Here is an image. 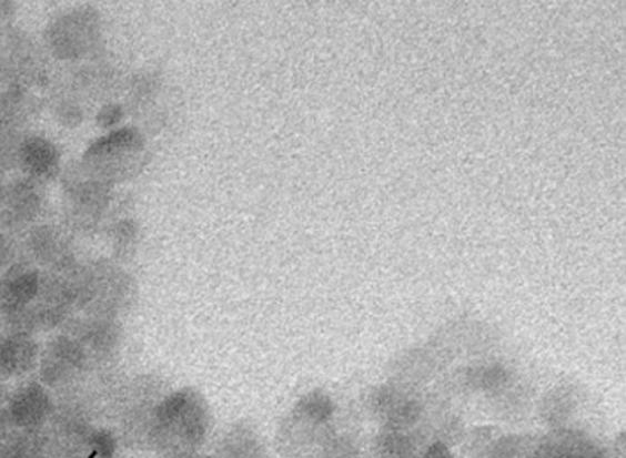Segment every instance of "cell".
Listing matches in <instances>:
<instances>
[{"label":"cell","instance_id":"6da1fadb","mask_svg":"<svg viewBox=\"0 0 626 458\" xmlns=\"http://www.w3.org/2000/svg\"><path fill=\"white\" fill-rule=\"evenodd\" d=\"M100 38V20L91 7L71 8L59 14L46 30V43L54 57L79 60L87 57Z\"/></svg>","mask_w":626,"mask_h":458},{"label":"cell","instance_id":"7a4b0ae2","mask_svg":"<svg viewBox=\"0 0 626 458\" xmlns=\"http://www.w3.org/2000/svg\"><path fill=\"white\" fill-rule=\"evenodd\" d=\"M39 53L26 32L0 30V84L26 90L42 75Z\"/></svg>","mask_w":626,"mask_h":458},{"label":"cell","instance_id":"3957f363","mask_svg":"<svg viewBox=\"0 0 626 458\" xmlns=\"http://www.w3.org/2000/svg\"><path fill=\"white\" fill-rule=\"evenodd\" d=\"M41 275L29 264H16L0 282V311L11 319L22 320L41 292Z\"/></svg>","mask_w":626,"mask_h":458},{"label":"cell","instance_id":"277c9868","mask_svg":"<svg viewBox=\"0 0 626 458\" xmlns=\"http://www.w3.org/2000/svg\"><path fill=\"white\" fill-rule=\"evenodd\" d=\"M87 362L85 347L79 339L60 336L48 345L41 357V376L47 384L62 385L74 379Z\"/></svg>","mask_w":626,"mask_h":458},{"label":"cell","instance_id":"5b68a950","mask_svg":"<svg viewBox=\"0 0 626 458\" xmlns=\"http://www.w3.org/2000/svg\"><path fill=\"white\" fill-rule=\"evenodd\" d=\"M18 164L30 180L41 183L57 175L60 155L51 141L32 136L19 143Z\"/></svg>","mask_w":626,"mask_h":458},{"label":"cell","instance_id":"8992f818","mask_svg":"<svg viewBox=\"0 0 626 458\" xmlns=\"http://www.w3.org/2000/svg\"><path fill=\"white\" fill-rule=\"evenodd\" d=\"M40 359L39 346L26 332L0 337V377L26 375Z\"/></svg>","mask_w":626,"mask_h":458},{"label":"cell","instance_id":"52a82bcc","mask_svg":"<svg viewBox=\"0 0 626 458\" xmlns=\"http://www.w3.org/2000/svg\"><path fill=\"white\" fill-rule=\"evenodd\" d=\"M39 183L33 180H19L2 194L3 220L9 225H21L31 222L39 214L42 196Z\"/></svg>","mask_w":626,"mask_h":458},{"label":"cell","instance_id":"ba28073f","mask_svg":"<svg viewBox=\"0 0 626 458\" xmlns=\"http://www.w3.org/2000/svg\"><path fill=\"white\" fill-rule=\"evenodd\" d=\"M65 187L67 206L75 220L83 222L91 218L102 207L104 187L101 180L89 175L82 169L79 176L68 180Z\"/></svg>","mask_w":626,"mask_h":458},{"label":"cell","instance_id":"9c48e42d","mask_svg":"<svg viewBox=\"0 0 626 458\" xmlns=\"http://www.w3.org/2000/svg\"><path fill=\"white\" fill-rule=\"evenodd\" d=\"M50 411V395L38 383L20 388L9 403V415L19 426L38 425Z\"/></svg>","mask_w":626,"mask_h":458},{"label":"cell","instance_id":"30bf717a","mask_svg":"<svg viewBox=\"0 0 626 458\" xmlns=\"http://www.w3.org/2000/svg\"><path fill=\"white\" fill-rule=\"evenodd\" d=\"M33 255L39 261L53 263L57 268L69 264L65 240L52 227H41L36 231L30 241Z\"/></svg>","mask_w":626,"mask_h":458},{"label":"cell","instance_id":"8fae6325","mask_svg":"<svg viewBox=\"0 0 626 458\" xmlns=\"http://www.w3.org/2000/svg\"><path fill=\"white\" fill-rule=\"evenodd\" d=\"M18 146L11 140L10 132H0V172L7 171L18 163Z\"/></svg>","mask_w":626,"mask_h":458},{"label":"cell","instance_id":"7c38bea8","mask_svg":"<svg viewBox=\"0 0 626 458\" xmlns=\"http://www.w3.org/2000/svg\"><path fill=\"white\" fill-rule=\"evenodd\" d=\"M59 119L67 126H77L81 123L82 113L75 105H64L60 108Z\"/></svg>","mask_w":626,"mask_h":458},{"label":"cell","instance_id":"4fadbf2b","mask_svg":"<svg viewBox=\"0 0 626 458\" xmlns=\"http://www.w3.org/2000/svg\"><path fill=\"white\" fill-rule=\"evenodd\" d=\"M119 115L117 106H105L98 115V124L102 128L111 126L118 122Z\"/></svg>","mask_w":626,"mask_h":458},{"label":"cell","instance_id":"5bb4252c","mask_svg":"<svg viewBox=\"0 0 626 458\" xmlns=\"http://www.w3.org/2000/svg\"><path fill=\"white\" fill-rule=\"evenodd\" d=\"M94 452L102 456H108L113 450L112 440L104 436V434H100V436L95 437L94 439Z\"/></svg>","mask_w":626,"mask_h":458},{"label":"cell","instance_id":"9a60e30c","mask_svg":"<svg viewBox=\"0 0 626 458\" xmlns=\"http://www.w3.org/2000/svg\"><path fill=\"white\" fill-rule=\"evenodd\" d=\"M424 458H455L451 450L442 442L433 444Z\"/></svg>","mask_w":626,"mask_h":458},{"label":"cell","instance_id":"2e32d148","mask_svg":"<svg viewBox=\"0 0 626 458\" xmlns=\"http://www.w3.org/2000/svg\"><path fill=\"white\" fill-rule=\"evenodd\" d=\"M16 4L13 2H0V22H7L16 16Z\"/></svg>","mask_w":626,"mask_h":458},{"label":"cell","instance_id":"e0dca14e","mask_svg":"<svg viewBox=\"0 0 626 458\" xmlns=\"http://www.w3.org/2000/svg\"><path fill=\"white\" fill-rule=\"evenodd\" d=\"M11 257V246L8 241L0 235V264L8 262Z\"/></svg>","mask_w":626,"mask_h":458},{"label":"cell","instance_id":"ac0fdd59","mask_svg":"<svg viewBox=\"0 0 626 458\" xmlns=\"http://www.w3.org/2000/svg\"><path fill=\"white\" fill-rule=\"evenodd\" d=\"M95 456H98V454H95L94 451H92L91 455L89 456V458H95Z\"/></svg>","mask_w":626,"mask_h":458},{"label":"cell","instance_id":"d6986e66","mask_svg":"<svg viewBox=\"0 0 626 458\" xmlns=\"http://www.w3.org/2000/svg\"><path fill=\"white\" fill-rule=\"evenodd\" d=\"M0 200H2V192H0Z\"/></svg>","mask_w":626,"mask_h":458}]
</instances>
